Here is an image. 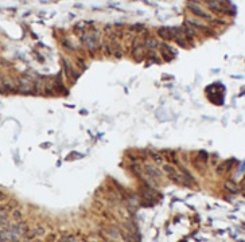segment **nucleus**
<instances>
[{"label":"nucleus","instance_id":"obj_15","mask_svg":"<svg viewBox=\"0 0 245 242\" xmlns=\"http://www.w3.org/2000/svg\"><path fill=\"white\" fill-rule=\"evenodd\" d=\"M163 169H164L166 172H169V174L175 172V169H174V167H172V166H169V164H164V166H163Z\"/></svg>","mask_w":245,"mask_h":242},{"label":"nucleus","instance_id":"obj_14","mask_svg":"<svg viewBox=\"0 0 245 242\" xmlns=\"http://www.w3.org/2000/svg\"><path fill=\"white\" fill-rule=\"evenodd\" d=\"M143 28H144V26H143V24H135V26H131V27H129V30H131V31H142Z\"/></svg>","mask_w":245,"mask_h":242},{"label":"nucleus","instance_id":"obj_1","mask_svg":"<svg viewBox=\"0 0 245 242\" xmlns=\"http://www.w3.org/2000/svg\"><path fill=\"white\" fill-rule=\"evenodd\" d=\"M206 4H207L209 10H212L213 12H225L226 13V8L224 7V3L221 0H206Z\"/></svg>","mask_w":245,"mask_h":242},{"label":"nucleus","instance_id":"obj_6","mask_svg":"<svg viewBox=\"0 0 245 242\" xmlns=\"http://www.w3.org/2000/svg\"><path fill=\"white\" fill-rule=\"evenodd\" d=\"M10 230H12L15 234H18V236H20V234H26L27 231H28V229H27V226L26 225H12L10 227Z\"/></svg>","mask_w":245,"mask_h":242},{"label":"nucleus","instance_id":"obj_12","mask_svg":"<svg viewBox=\"0 0 245 242\" xmlns=\"http://www.w3.org/2000/svg\"><path fill=\"white\" fill-rule=\"evenodd\" d=\"M12 218L16 219V221H20V219L23 218V214H22V211H19V210H13V211H12Z\"/></svg>","mask_w":245,"mask_h":242},{"label":"nucleus","instance_id":"obj_16","mask_svg":"<svg viewBox=\"0 0 245 242\" xmlns=\"http://www.w3.org/2000/svg\"><path fill=\"white\" fill-rule=\"evenodd\" d=\"M61 241H70V242H74V241H77V238L74 236H66V237H63Z\"/></svg>","mask_w":245,"mask_h":242},{"label":"nucleus","instance_id":"obj_18","mask_svg":"<svg viewBox=\"0 0 245 242\" xmlns=\"http://www.w3.org/2000/svg\"><path fill=\"white\" fill-rule=\"evenodd\" d=\"M226 167V164H222V166H218V168H217V172L218 174H222V171H224V168Z\"/></svg>","mask_w":245,"mask_h":242},{"label":"nucleus","instance_id":"obj_8","mask_svg":"<svg viewBox=\"0 0 245 242\" xmlns=\"http://www.w3.org/2000/svg\"><path fill=\"white\" fill-rule=\"evenodd\" d=\"M146 46L149 47V49H155V47H158V42H156L154 38L147 37L146 38Z\"/></svg>","mask_w":245,"mask_h":242},{"label":"nucleus","instance_id":"obj_4","mask_svg":"<svg viewBox=\"0 0 245 242\" xmlns=\"http://www.w3.org/2000/svg\"><path fill=\"white\" fill-rule=\"evenodd\" d=\"M144 169H146V172L148 174L151 178H160L162 176V172H160L159 169L156 168L155 166H151V164H146V167H144Z\"/></svg>","mask_w":245,"mask_h":242},{"label":"nucleus","instance_id":"obj_2","mask_svg":"<svg viewBox=\"0 0 245 242\" xmlns=\"http://www.w3.org/2000/svg\"><path fill=\"white\" fill-rule=\"evenodd\" d=\"M169 179L172 180V182H175L176 184H181V186H186V187H191V184H189V180L183 178V176L178 175L176 172H172V174H169Z\"/></svg>","mask_w":245,"mask_h":242},{"label":"nucleus","instance_id":"obj_21","mask_svg":"<svg viewBox=\"0 0 245 242\" xmlns=\"http://www.w3.org/2000/svg\"><path fill=\"white\" fill-rule=\"evenodd\" d=\"M244 183H245L244 180H241V183H240V186H241V193H242V194H244V186H245Z\"/></svg>","mask_w":245,"mask_h":242},{"label":"nucleus","instance_id":"obj_9","mask_svg":"<svg viewBox=\"0 0 245 242\" xmlns=\"http://www.w3.org/2000/svg\"><path fill=\"white\" fill-rule=\"evenodd\" d=\"M198 160H201V163H206V162H207V152H206V151H199Z\"/></svg>","mask_w":245,"mask_h":242},{"label":"nucleus","instance_id":"obj_11","mask_svg":"<svg viewBox=\"0 0 245 242\" xmlns=\"http://www.w3.org/2000/svg\"><path fill=\"white\" fill-rule=\"evenodd\" d=\"M131 171H132L135 175H137V176L142 175V167H140V166H136V164L131 166Z\"/></svg>","mask_w":245,"mask_h":242},{"label":"nucleus","instance_id":"obj_20","mask_svg":"<svg viewBox=\"0 0 245 242\" xmlns=\"http://www.w3.org/2000/svg\"><path fill=\"white\" fill-rule=\"evenodd\" d=\"M4 199H7V195L3 191H0V200H4Z\"/></svg>","mask_w":245,"mask_h":242},{"label":"nucleus","instance_id":"obj_5","mask_svg":"<svg viewBox=\"0 0 245 242\" xmlns=\"http://www.w3.org/2000/svg\"><path fill=\"white\" fill-rule=\"evenodd\" d=\"M224 187H225L226 191H229L230 194H239L240 193V188H239V186H237V183L232 182V180H226V182L224 183Z\"/></svg>","mask_w":245,"mask_h":242},{"label":"nucleus","instance_id":"obj_13","mask_svg":"<svg viewBox=\"0 0 245 242\" xmlns=\"http://www.w3.org/2000/svg\"><path fill=\"white\" fill-rule=\"evenodd\" d=\"M106 233H108V234H109L110 237H113L115 239H119V237H120V236H119V233H116L113 229H106Z\"/></svg>","mask_w":245,"mask_h":242},{"label":"nucleus","instance_id":"obj_10","mask_svg":"<svg viewBox=\"0 0 245 242\" xmlns=\"http://www.w3.org/2000/svg\"><path fill=\"white\" fill-rule=\"evenodd\" d=\"M4 86H6V89L8 90V92H12V93H16L18 90H16V87H15V85H12V83H10V82H6L4 81V83H3Z\"/></svg>","mask_w":245,"mask_h":242},{"label":"nucleus","instance_id":"obj_19","mask_svg":"<svg viewBox=\"0 0 245 242\" xmlns=\"http://www.w3.org/2000/svg\"><path fill=\"white\" fill-rule=\"evenodd\" d=\"M113 54H115V56H116V58H121V54L122 53H121V50H116V51H115Z\"/></svg>","mask_w":245,"mask_h":242},{"label":"nucleus","instance_id":"obj_3","mask_svg":"<svg viewBox=\"0 0 245 242\" xmlns=\"http://www.w3.org/2000/svg\"><path fill=\"white\" fill-rule=\"evenodd\" d=\"M187 8H189V10L191 11L194 15H197V16L203 18V19H207V20H212V16H210L207 12H205L203 10H201L197 4H195V6H187Z\"/></svg>","mask_w":245,"mask_h":242},{"label":"nucleus","instance_id":"obj_22","mask_svg":"<svg viewBox=\"0 0 245 242\" xmlns=\"http://www.w3.org/2000/svg\"><path fill=\"white\" fill-rule=\"evenodd\" d=\"M0 93H4V85L0 83Z\"/></svg>","mask_w":245,"mask_h":242},{"label":"nucleus","instance_id":"obj_17","mask_svg":"<svg viewBox=\"0 0 245 242\" xmlns=\"http://www.w3.org/2000/svg\"><path fill=\"white\" fill-rule=\"evenodd\" d=\"M103 46H104V51H105V55H110V54H112V50H110V47L108 46L106 43H104Z\"/></svg>","mask_w":245,"mask_h":242},{"label":"nucleus","instance_id":"obj_7","mask_svg":"<svg viewBox=\"0 0 245 242\" xmlns=\"http://www.w3.org/2000/svg\"><path fill=\"white\" fill-rule=\"evenodd\" d=\"M149 156H151V159L156 163V164H162L164 162V157L162 156V153H156V152H152V151H148Z\"/></svg>","mask_w":245,"mask_h":242}]
</instances>
